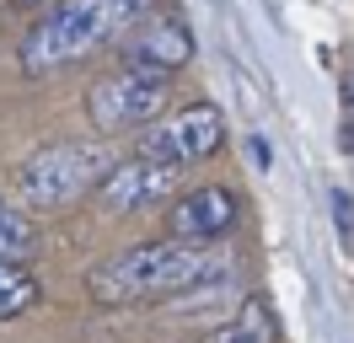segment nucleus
Instances as JSON below:
<instances>
[{
	"label": "nucleus",
	"instance_id": "1a4fd4ad",
	"mask_svg": "<svg viewBox=\"0 0 354 343\" xmlns=\"http://www.w3.org/2000/svg\"><path fill=\"white\" fill-rule=\"evenodd\" d=\"M274 333H279L274 306H268L263 295H247L242 306H236V317L225 322V327H221L209 343H274Z\"/></svg>",
	"mask_w": 354,
	"mask_h": 343
},
{
	"label": "nucleus",
	"instance_id": "f257e3e1",
	"mask_svg": "<svg viewBox=\"0 0 354 343\" xmlns=\"http://www.w3.org/2000/svg\"><path fill=\"white\" fill-rule=\"evenodd\" d=\"M209 247H188V241H140L124 252L102 257L86 274V295L97 306H151V300L188 295L209 279Z\"/></svg>",
	"mask_w": 354,
	"mask_h": 343
},
{
	"label": "nucleus",
	"instance_id": "7ed1b4c3",
	"mask_svg": "<svg viewBox=\"0 0 354 343\" xmlns=\"http://www.w3.org/2000/svg\"><path fill=\"white\" fill-rule=\"evenodd\" d=\"M108 145H48L17 167V198L27 210H65L75 198L97 193V183L113 172Z\"/></svg>",
	"mask_w": 354,
	"mask_h": 343
},
{
	"label": "nucleus",
	"instance_id": "9b49d317",
	"mask_svg": "<svg viewBox=\"0 0 354 343\" xmlns=\"http://www.w3.org/2000/svg\"><path fill=\"white\" fill-rule=\"evenodd\" d=\"M38 306V279L27 274V263H11V257H0V322L22 317Z\"/></svg>",
	"mask_w": 354,
	"mask_h": 343
},
{
	"label": "nucleus",
	"instance_id": "f03ea898",
	"mask_svg": "<svg viewBox=\"0 0 354 343\" xmlns=\"http://www.w3.org/2000/svg\"><path fill=\"white\" fill-rule=\"evenodd\" d=\"M151 0H59L27 27L22 70H65V64L97 54L102 43H118L134 21L145 17Z\"/></svg>",
	"mask_w": 354,
	"mask_h": 343
},
{
	"label": "nucleus",
	"instance_id": "20e7f679",
	"mask_svg": "<svg viewBox=\"0 0 354 343\" xmlns=\"http://www.w3.org/2000/svg\"><path fill=\"white\" fill-rule=\"evenodd\" d=\"M172 81L167 75H145V70H108L102 81L86 91V118L102 134H129V129H151L167 113Z\"/></svg>",
	"mask_w": 354,
	"mask_h": 343
},
{
	"label": "nucleus",
	"instance_id": "9d476101",
	"mask_svg": "<svg viewBox=\"0 0 354 343\" xmlns=\"http://www.w3.org/2000/svg\"><path fill=\"white\" fill-rule=\"evenodd\" d=\"M32 252H38V225H32V214L0 193V257L27 263Z\"/></svg>",
	"mask_w": 354,
	"mask_h": 343
},
{
	"label": "nucleus",
	"instance_id": "f8f14e48",
	"mask_svg": "<svg viewBox=\"0 0 354 343\" xmlns=\"http://www.w3.org/2000/svg\"><path fill=\"white\" fill-rule=\"evenodd\" d=\"M333 220H338V236H354V204H349V193H333Z\"/></svg>",
	"mask_w": 354,
	"mask_h": 343
},
{
	"label": "nucleus",
	"instance_id": "6e6552de",
	"mask_svg": "<svg viewBox=\"0 0 354 343\" xmlns=\"http://www.w3.org/2000/svg\"><path fill=\"white\" fill-rule=\"evenodd\" d=\"M177 188V172L161 167V161H145V156H129V161H113V172L97 183L102 193V204L108 210H156V204H167V193Z\"/></svg>",
	"mask_w": 354,
	"mask_h": 343
},
{
	"label": "nucleus",
	"instance_id": "39448f33",
	"mask_svg": "<svg viewBox=\"0 0 354 343\" xmlns=\"http://www.w3.org/2000/svg\"><path fill=\"white\" fill-rule=\"evenodd\" d=\"M225 145V118L215 102H194V107H177L167 118H156L145 129V140L134 156H145V161H161V167H188V161H204V156H215Z\"/></svg>",
	"mask_w": 354,
	"mask_h": 343
},
{
	"label": "nucleus",
	"instance_id": "0eeeda50",
	"mask_svg": "<svg viewBox=\"0 0 354 343\" xmlns=\"http://www.w3.org/2000/svg\"><path fill=\"white\" fill-rule=\"evenodd\" d=\"M236 220H242L236 193L221 188V183H209V188L177 193L172 210H167V231H172V241H188V247H215Z\"/></svg>",
	"mask_w": 354,
	"mask_h": 343
},
{
	"label": "nucleus",
	"instance_id": "423d86ee",
	"mask_svg": "<svg viewBox=\"0 0 354 343\" xmlns=\"http://www.w3.org/2000/svg\"><path fill=\"white\" fill-rule=\"evenodd\" d=\"M124 48V70H145V75H167L172 81L183 64L194 59V33L177 17H140L118 38Z\"/></svg>",
	"mask_w": 354,
	"mask_h": 343
},
{
	"label": "nucleus",
	"instance_id": "ddd939ff",
	"mask_svg": "<svg viewBox=\"0 0 354 343\" xmlns=\"http://www.w3.org/2000/svg\"><path fill=\"white\" fill-rule=\"evenodd\" d=\"M344 97H349V107H354V70H344Z\"/></svg>",
	"mask_w": 354,
	"mask_h": 343
}]
</instances>
